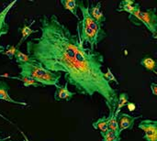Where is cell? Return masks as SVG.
<instances>
[{
    "label": "cell",
    "instance_id": "obj_24",
    "mask_svg": "<svg viewBox=\"0 0 157 141\" xmlns=\"http://www.w3.org/2000/svg\"><path fill=\"white\" fill-rule=\"evenodd\" d=\"M151 90H152V93L154 95H157V84L155 83H151V86H150Z\"/></svg>",
    "mask_w": 157,
    "mask_h": 141
},
{
    "label": "cell",
    "instance_id": "obj_10",
    "mask_svg": "<svg viewBox=\"0 0 157 141\" xmlns=\"http://www.w3.org/2000/svg\"><path fill=\"white\" fill-rule=\"evenodd\" d=\"M8 90H9L8 84L4 81H0V100L6 101V102H8V103H12L14 105H19V106H28L27 103L17 102V101L14 100L13 98H11L9 94H8Z\"/></svg>",
    "mask_w": 157,
    "mask_h": 141
},
{
    "label": "cell",
    "instance_id": "obj_22",
    "mask_svg": "<svg viewBox=\"0 0 157 141\" xmlns=\"http://www.w3.org/2000/svg\"><path fill=\"white\" fill-rule=\"evenodd\" d=\"M104 79H105L109 83H110V82H114L116 84H120L119 81H118L117 78L114 76V74H113V72H111L110 68H108V69H107V72H104Z\"/></svg>",
    "mask_w": 157,
    "mask_h": 141
},
{
    "label": "cell",
    "instance_id": "obj_8",
    "mask_svg": "<svg viewBox=\"0 0 157 141\" xmlns=\"http://www.w3.org/2000/svg\"><path fill=\"white\" fill-rule=\"evenodd\" d=\"M140 117H132V116L125 114V113L119 114L117 119H119L118 122H119L120 133L121 134V132L123 130H126V129H132L135 120L140 118Z\"/></svg>",
    "mask_w": 157,
    "mask_h": 141
},
{
    "label": "cell",
    "instance_id": "obj_14",
    "mask_svg": "<svg viewBox=\"0 0 157 141\" xmlns=\"http://www.w3.org/2000/svg\"><path fill=\"white\" fill-rule=\"evenodd\" d=\"M92 127L96 129V130H99L100 135L102 136L103 134H105L108 130H109V122H108V117H103L98 118V120H96L95 122H93Z\"/></svg>",
    "mask_w": 157,
    "mask_h": 141
},
{
    "label": "cell",
    "instance_id": "obj_29",
    "mask_svg": "<svg viewBox=\"0 0 157 141\" xmlns=\"http://www.w3.org/2000/svg\"><path fill=\"white\" fill-rule=\"evenodd\" d=\"M26 141H29V140H26Z\"/></svg>",
    "mask_w": 157,
    "mask_h": 141
},
{
    "label": "cell",
    "instance_id": "obj_23",
    "mask_svg": "<svg viewBox=\"0 0 157 141\" xmlns=\"http://www.w3.org/2000/svg\"><path fill=\"white\" fill-rule=\"evenodd\" d=\"M17 50H18V49H17L16 46H10V45H8V46H6V48L5 49V51L2 54L7 56L8 59L12 60V59H14V56L16 54Z\"/></svg>",
    "mask_w": 157,
    "mask_h": 141
},
{
    "label": "cell",
    "instance_id": "obj_7",
    "mask_svg": "<svg viewBox=\"0 0 157 141\" xmlns=\"http://www.w3.org/2000/svg\"><path fill=\"white\" fill-rule=\"evenodd\" d=\"M16 3H17V1L11 2L3 10L0 11V39L4 35L7 34L8 31H9V26H8V24L6 22V17H7V14L10 11V9L13 7V6ZM5 49L6 48L3 45H1V42H0V54H2L5 51Z\"/></svg>",
    "mask_w": 157,
    "mask_h": 141
},
{
    "label": "cell",
    "instance_id": "obj_16",
    "mask_svg": "<svg viewBox=\"0 0 157 141\" xmlns=\"http://www.w3.org/2000/svg\"><path fill=\"white\" fill-rule=\"evenodd\" d=\"M108 122H109V130L112 131L118 137H121L120 128H119V122H118L117 117H115V113L114 112L109 114Z\"/></svg>",
    "mask_w": 157,
    "mask_h": 141
},
{
    "label": "cell",
    "instance_id": "obj_13",
    "mask_svg": "<svg viewBox=\"0 0 157 141\" xmlns=\"http://www.w3.org/2000/svg\"><path fill=\"white\" fill-rule=\"evenodd\" d=\"M32 24H34V21H32L31 22V24L30 25H32ZM30 25H24L22 28H19V31L21 32V39H20V40L18 41V43H17V45L16 46V48L17 49H18L21 45H22V43L31 35V34H33V33H37V32H40L39 31V29H31V28H30Z\"/></svg>",
    "mask_w": 157,
    "mask_h": 141
},
{
    "label": "cell",
    "instance_id": "obj_27",
    "mask_svg": "<svg viewBox=\"0 0 157 141\" xmlns=\"http://www.w3.org/2000/svg\"><path fill=\"white\" fill-rule=\"evenodd\" d=\"M4 139H3V140H2V139H0V141H6V140H4ZM9 141H11V140H9Z\"/></svg>",
    "mask_w": 157,
    "mask_h": 141
},
{
    "label": "cell",
    "instance_id": "obj_5",
    "mask_svg": "<svg viewBox=\"0 0 157 141\" xmlns=\"http://www.w3.org/2000/svg\"><path fill=\"white\" fill-rule=\"evenodd\" d=\"M77 36L84 44L88 43L91 46L90 49L93 50H96V48L98 47V43L103 40L95 31L86 27L81 22V20L77 23Z\"/></svg>",
    "mask_w": 157,
    "mask_h": 141
},
{
    "label": "cell",
    "instance_id": "obj_2",
    "mask_svg": "<svg viewBox=\"0 0 157 141\" xmlns=\"http://www.w3.org/2000/svg\"><path fill=\"white\" fill-rule=\"evenodd\" d=\"M18 68L20 70V76H29L37 83H40L43 87L47 85H57L61 78L60 73H55L45 69L40 63L35 61H31L30 62L24 64H19Z\"/></svg>",
    "mask_w": 157,
    "mask_h": 141
},
{
    "label": "cell",
    "instance_id": "obj_18",
    "mask_svg": "<svg viewBox=\"0 0 157 141\" xmlns=\"http://www.w3.org/2000/svg\"><path fill=\"white\" fill-rule=\"evenodd\" d=\"M140 64L144 67L147 71L149 72H153L155 73H156V61L149 56H146L144 58H143L140 61Z\"/></svg>",
    "mask_w": 157,
    "mask_h": 141
},
{
    "label": "cell",
    "instance_id": "obj_4",
    "mask_svg": "<svg viewBox=\"0 0 157 141\" xmlns=\"http://www.w3.org/2000/svg\"><path fill=\"white\" fill-rule=\"evenodd\" d=\"M77 4H78V8L80 9L81 14H82V17H83L81 22L86 27H87L91 30L95 31L102 39H106L107 38V32L104 30L103 25L98 23L89 14V3L86 6L83 1H78Z\"/></svg>",
    "mask_w": 157,
    "mask_h": 141
},
{
    "label": "cell",
    "instance_id": "obj_26",
    "mask_svg": "<svg viewBox=\"0 0 157 141\" xmlns=\"http://www.w3.org/2000/svg\"><path fill=\"white\" fill-rule=\"evenodd\" d=\"M0 116H1V115H0ZM1 117H3V118H4V119H6V121H8V120H7V119H6V117H3V116H1ZM8 122H9V121H8Z\"/></svg>",
    "mask_w": 157,
    "mask_h": 141
},
{
    "label": "cell",
    "instance_id": "obj_15",
    "mask_svg": "<svg viewBox=\"0 0 157 141\" xmlns=\"http://www.w3.org/2000/svg\"><path fill=\"white\" fill-rule=\"evenodd\" d=\"M77 2L78 1H75V0H62L61 4L64 7V9L69 10L78 19V21H80V18L77 15V8H78Z\"/></svg>",
    "mask_w": 157,
    "mask_h": 141
},
{
    "label": "cell",
    "instance_id": "obj_11",
    "mask_svg": "<svg viewBox=\"0 0 157 141\" xmlns=\"http://www.w3.org/2000/svg\"><path fill=\"white\" fill-rule=\"evenodd\" d=\"M89 14L90 16L99 24L103 25V23L106 21V16L104 15V12L101 10V3H97L96 5H89Z\"/></svg>",
    "mask_w": 157,
    "mask_h": 141
},
{
    "label": "cell",
    "instance_id": "obj_21",
    "mask_svg": "<svg viewBox=\"0 0 157 141\" xmlns=\"http://www.w3.org/2000/svg\"><path fill=\"white\" fill-rule=\"evenodd\" d=\"M103 139L102 141H121V137H118L117 135H115L112 131L108 130L105 134L102 135Z\"/></svg>",
    "mask_w": 157,
    "mask_h": 141
},
{
    "label": "cell",
    "instance_id": "obj_1",
    "mask_svg": "<svg viewBox=\"0 0 157 141\" xmlns=\"http://www.w3.org/2000/svg\"><path fill=\"white\" fill-rule=\"evenodd\" d=\"M39 31L40 37L27 42L29 57L52 72H63L66 83L78 94L91 98L98 94L104 98L109 113H115L118 93L104 79V56L85 47L78 36L54 14L40 17Z\"/></svg>",
    "mask_w": 157,
    "mask_h": 141
},
{
    "label": "cell",
    "instance_id": "obj_12",
    "mask_svg": "<svg viewBox=\"0 0 157 141\" xmlns=\"http://www.w3.org/2000/svg\"><path fill=\"white\" fill-rule=\"evenodd\" d=\"M0 77H6L8 79H15V80L21 81L23 83L24 87H26V88L30 87V86H32V87H43L40 83H37L32 78H30L29 76H25V75H21L19 77H15V76H9L7 74H2V75H0Z\"/></svg>",
    "mask_w": 157,
    "mask_h": 141
},
{
    "label": "cell",
    "instance_id": "obj_9",
    "mask_svg": "<svg viewBox=\"0 0 157 141\" xmlns=\"http://www.w3.org/2000/svg\"><path fill=\"white\" fill-rule=\"evenodd\" d=\"M67 86H68L67 83H65L64 85H58V84L55 85V88H56V91L54 94V100L55 101L58 102V101L65 100V101L69 102L74 97V95H75V93L69 91Z\"/></svg>",
    "mask_w": 157,
    "mask_h": 141
},
{
    "label": "cell",
    "instance_id": "obj_3",
    "mask_svg": "<svg viewBox=\"0 0 157 141\" xmlns=\"http://www.w3.org/2000/svg\"><path fill=\"white\" fill-rule=\"evenodd\" d=\"M129 20L135 26L144 25L152 33L154 39H156L157 15L155 7L142 11L140 3H136L135 8L129 14Z\"/></svg>",
    "mask_w": 157,
    "mask_h": 141
},
{
    "label": "cell",
    "instance_id": "obj_17",
    "mask_svg": "<svg viewBox=\"0 0 157 141\" xmlns=\"http://www.w3.org/2000/svg\"><path fill=\"white\" fill-rule=\"evenodd\" d=\"M136 2L132 0H123L119 4V6L117 8V12H127L128 14H131L133 9L135 8Z\"/></svg>",
    "mask_w": 157,
    "mask_h": 141
},
{
    "label": "cell",
    "instance_id": "obj_6",
    "mask_svg": "<svg viewBox=\"0 0 157 141\" xmlns=\"http://www.w3.org/2000/svg\"><path fill=\"white\" fill-rule=\"evenodd\" d=\"M138 128L144 132V139L146 141H157V121L145 119L139 123Z\"/></svg>",
    "mask_w": 157,
    "mask_h": 141
},
{
    "label": "cell",
    "instance_id": "obj_25",
    "mask_svg": "<svg viewBox=\"0 0 157 141\" xmlns=\"http://www.w3.org/2000/svg\"><path fill=\"white\" fill-rule=\"evenodd\" d=\"M128 108H129V110L131 111V112H132V111H134L135 110V108H136V106H135V105L134 104H132V103H128Z\"/></svg>",
    "mask_w": 157,
    "mask_h": 141
},
{
    "label": "cell",
    "instance_id": "obj_19",
    "mask_svg": "<svg viewBox=\"0 0 157 141\" xmlns=\"http://www.w3.org/2000/svg\"><path fill=\"white\" fill-rule=\"evenodd\" d=\"M129 95L127 93H121V95H118V102H117V106H116V110H115V117H118L120 112H121V109L127 106L128 103H129Z\"/></svg>",
    "mask_w": 157,
    "mask_h": 141
},
{
    "label": "cell",
    "instance_id": "obj_28",
    "mask_svg": "<svg viewBox=\"0 0 157 141\" xmlns=\"http://www.w3.org/2000/svg\"><path fill=\"white\" fill-rule=\"evenodd\" d=\"M1 133H2V131H0V134H1Z\"/></svg>",
    "mask_w": 157,
    "mask_h": 141
},
{
    "label": "cell",
    "instance_id": "obj_20",
    "mask_svg": "<svg viewBox=\"0 0 157 141\" xmlns=\"http://www.w3.org/2000/svg\"><path fill=\"white\" fill-rule=\"evenodd\" d=\"M14 59L16 61V62L19 65V64H24V63H27V62H30L32 60L29 57L28 54H25L23 53L22 51H20L19 50H17L16 51V54L14 56Z\"/></svg>",
    "mask_w": 157,
    "mask_h": 141
}]
</instances>
